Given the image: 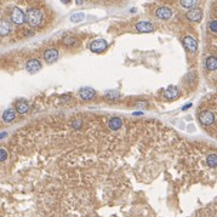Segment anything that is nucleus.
I'll list each match as a JSON object with an SVG mask.
<instances>
[{
  "label": "nucleus",
  "mask_w": 217,
  "mask_h": 217,
  "mask_svg": "<svg viewBox=\"0 0 217 217\" xmlns=\"http://www.w3.org/2000/svg\"><path fill=\"white\" fill-rule=\"evenodd\" d=\"M183 45L186 46L189 51H192V52L197 51V49H198V43L192 36H184L183 38Z\"/></svg>",
  "instance_id": "1a4fd4ad"
},
{
  "label": "nucleus",
  "mask_w": 217,
  "mask_h": 217,
  "mask_svg": "<svg viewBox=\"0 0 217 217\" xmlns=\"http://www.w3.org/2000/svg\"><path fill=\"white\" fill-rule=\"evenodd\" d=\"M108 47V43L104 39H97L93 40L90 44V50L92 52H102Z\"/></svg>",
  "instance_id": "7ed1b4c3"
},
{
  "label": "nucleus",
  "mask_w": 217,
  "mask_h": 217,
  "mask_svg": "<svg viewBox=\"0 0 217 217\" xmlns=\"http://www.w3.org/2000/svg\"><path fill=\"white\" fill-rule=\"evenodd\" d=\"M180 4H181L182 6H184L186 9H192L197 3H195V1H181Z\"/></svg>",
  "instance_id": "aec40b11"
},
{
  "label": "nucleus",
  "mask_w": 217,
  "mask_h": 217,
  "mask_svg": "<svg viewBox=\"0 0 217 217\" xmlns=\"http://www.w3.org/2000/svg\"><path fill=\"white\" fill-rule=\"evenodd\" d=\"M79 96L82 100H92L95 97V90H92L91 87H84L79 91Z\"/></svg>",
  "instance_id": "9b49d317"
},
{
  "label": "nucleus",
  "mask_w": 217,
  "mask_h": 217,
  "mask_svg": "<svg viewBox=\"0 0 217 217\" xmlns=\"http://www.w3.org/2000/svg\"><path fill=\"white\" fill-rule=\"evenodd\" d=\"M58 58V51L56 49H47L44 52V60L47 63H54Z\"/></svg>",
  "instance_id": "6e6552de"
},
{
  "label": "nucleus",
  "mask_w": 217,
  "mask_h": 217,
  "mask_svg": "<svg viewBox=\"0 0 217 217\" xmlns=\"http://www.w3.org/2000/svg\"><path fill=\"white\" fill-rule=\"evenodd\" d=\"M208 165L209 166H211V167H215L217 166V155L216 154H210L208 156Z\"/></svg>",
  "instance_id": "a211bd4d"
},
{
  "label": "nucleus",
  "mask_w": 217,
  "mask_h": 217,
  "mask_svg": "<svg viewBox=\"0 0 217 217\" xmlns=\"http://www.w3.org/2000/svg\"><path fill=\"white\" fill-rule=\"evenodd\" d=\"M26 69L29 73H36L38 71L41 69V63H40L39 60L32 58V60H29L27 63H26Z\"/></svg>",
  "instance_id": "0eeeda50"
},
{
  "label": "nucleus",
  "mask_w": 217,
  "mask_h": 217,
  "mask_svg": "<svg viewBox=\"0 0 217 217\" xmlns=\"http://www.w3.org/2000/svg\"><path fill=\"white\" fill-rule=\"evenodd\" d=\"M6 158H8V152H6L5 149L0 148V161H4V160H6Z\"/></svg>",
  "instance_id": "4be33fe9"
},
{
  "label": "nucleus",
  "mask_w": 217,
  "mask_h": 217,
  "mask_svg": "<svg viewBox=\"0 0 217 217\" xmlns=\"http://www.w3.org/2000/svg\"><path fill=\"white\" fill-rule=\"evenodd\" d=\"M199 121L203 125H211L215 121V115L210 110H204L199 114Z\"/></svg>",
  "instance_id": "20e7f679"
},
{
  "label": "nucleus",
  "mask_w": 217,
  "mask_h": 217,
  "mask_svg": "<svg viewBox=\"0 0 217 217\" xmlns=\"http://www.w3.org/2000/svg\"><path fill=\"white\" fill-rule=\"evenodd\" d=\"M71 19H72V22H80L84 19V15L82 13H74Z\"/></svg>",
  "instance_id": "6ab92c4d"
},
{
  "label": "nucleus",
  "mask_w": 217,
  "mask_h": 217,
  "mask_svg": "<svg viewBox=\"0 0 217 217\" xmlns=\"http://www.w3.org/2000/svg\"><path fill=\"white\" fill-rule=\"evenodd\" d=\"M63 43L66 44V45L71 46V45L73 44V43H74V40L72 39V36H67V38H66V39L63 40Z\"/></svg>",
  "instance_id": "5701e85b"
},
{
  "label": "nucleus",
  "mask_w": 217,
  "mask_h": 217,
  "mask_svg": "<svg viewBox=\"0 0 217 217\" xmlns=\"http://www.w3.org/2000/svg\"><path fill=\"white\" fill-rule=\"evenodd\" d=\"M79 126H80V123H79V121H74V123H73V127L77 129V127H79Z\"/></svg>",
  "instance_id": "b1692460"
},
{
  "label": "nucleus",
  "mask_w": 217,
  "mask_h": 217,
  "mask_svg": "<svg viewBox=\"0 0 217 217\" xmlns=\"http://www.w3.org/2000/svg\"><path fill=\"white\" fill-rule=\"evenodd\" d=\"M209 27H210V30H211V32H215V33H217V19L211 21V22H210V24H209Z\"/></svg>",
  "instance_id": "412c9836"
},
{
  "label": "nucleus",
  "mask_w": 217,
  "mask_h": 217,
  "mask_svg": "<svg viewBox=\"0 0 217 217\" xmlns=\"http://www.w3.org/2000/svg\"><path fill=\"white\" fill-rule=\"evenodd\" d=\"M206 68L209 71H215L217 69V58L215 56H211L206 60Z\"/></svg>",
  "instance_id": "f3484780"
},
{
  "label": "nucleus",
  "mask_w": 217,
  "mask_h": 217,
  "mask_svg": "<svg viewBox=\"0 0 217 217\" xmlns=\"http://www.w3.org/2000/svg\"><path fill=\"white\" fill-rule=\"evenodd\" d=\"M155 16L159 18V19H170L172 16V10L167 6H161V8H158L155 11Z\"/></svg>",
  "instance_id": "39448f33"
},
{
  "label": "nucleus",
  "mask_w": 217,
  "mask_h": 217,
  "mask_svg": "<svg viewBox=\"0 0 217 217\" xmlns=\"http://www.w3.org/2000/svg\"><path fill=\"white\" fill-rule=\"evenodd\" d=\"M43 12L38 9H29L27 11V22L30 27H39L43 23Z\"/></svg>",
  "instance_id": "f257e3e1"
},
{
  "label": "nucleus",
  "mask_w": 217,
  "mask_h": 217,
  "mask_svg": "<svg viewBox=\"0 0 217 217\" xmlns=\"http://www.w3.org/2000/svg\"><path fill=\"white\" fill-rule=\"evenodd\" d=\"M11 27L8 21H0V36H6L10 33Z\"/></svg>",
  "instance_id": "2eb2a0df"
},
{
  "label": "nucleus",
  "mask_w": 217,
  "mask_h": 217,
  "mask_svg": "<svg viewBox=\"0 0 217 217\" xmlns=\"http://www.w3.org/2000/svg\"><path fill=\"white\" fill-rule=\"evenodd\" d=\"M177 96H178V90H177L176 86H170V87H167L165 90V92H164V97L167 98V100H173Z\"/></svg>",
  "instance_id": "f8f14e48"
},
{
  "label": "nucleus",
  "mask_w": 217,
  "mask_h": 217,
  "mask_svg": "<svg viewBox=\"0 0 217 217\" xmlns=\"http://www.w3.org/2000/svg\"><path fill=\"white\" fill-rule=\"evenodd\" d=\"M15 118H16V110H13V109H6L3 113V120L6 121V123H10V121L15 120Z\"/></svg>",
  "instance_id": "4468645a"
},
{
  "label": "nucleus",
  "mask_w": 217,
  "mask_h": 217,
  "mask_svg": "<svg viewBox=\"0 0 217 217\" xmlns=\"http://www.w3.org/2000/svg\"><path fill=\"white\" fill-rule=\"evenodd\" d=\"M108 126H109V129H110V130L117 131V130H119L120 127L123 126V120H121L120 118H118V117L112 118V119L109 120Z\"/></svg>",
  "instance_id": "ddd939ff"
},
{
  "label": "nucleus",
  "mask_w": 217,
  "mask_h": 217,
  "mask_svg": "<svg viewBox=\"0 0 217 217\" xmlns=\"http://www.w3.org/2000/svg\"><path fill=\"white\" fill-rule=\"evenodd\" d=\"M201 17H203V12L199 9H192L187 12V18L189 21H193V22H198L201 19Z\"/></svg>",
  "instance_id": "9d476101"
},
{
  "label": "nucleus",
  "mask_w": 217,
  "mask_h": 217,
  "mask_svg": "<svg viewBox=\"0 0 217 217\" xmlns=\"http://www.w3.org/2000/svg\"><path fill=\"white\" fill-rule=\"evenodd\" d=\"M136 29L140 33H149L154 30V26L153 23H151L148 21H140L138 23H136Z\"/></svg>",
  "instance_id": "423d86ee"
},
{
  "label": "nucleus",
  "mask_w": 217,
  "mask_h": 217,
  "mask_svg": "<svg viewBox=\"0 0 217 217\" xmlns=\"http://www.w3.org/2000/svg\"><path fill=\"white\" fill-rule=\"evenodd\" d=\"M11 21L16 24H23L27 22V13H24L19 8H13L11 13Z\"/></svg>",
  "instance_id": "f03ea898"
},
{
  "label": "nucleus",
  "mask_w": 217,
  "mask_h": 217,
  "mask_svg": "<svg viewBox=\"0 0 217 217\" xmlns=\"http://www.w3.org/2000/svg\"><path fill=\"white\" fill-rule=\"evenodd\" d=\"M28 103L26 101H19L17 104H16V112L18 114H26L28 112Z\"/></svg>",
  "instance_id": "dca6fc26"
}]
</instances>
